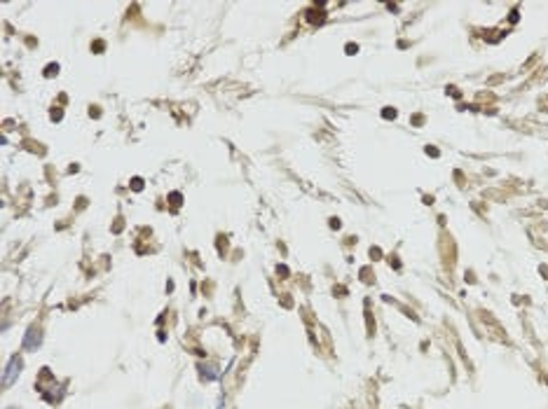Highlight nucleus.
Listing matches in <instances>:
<instances>
[{"instance_id":"obj_3","label":"nucleus","mask_w":548,"mask_h":409,"mask_svg":"<svg viewBox=\"0 0 548 409\" xmlns=\"http://www.w3.org/2000/svg\"><path fill=\"white\" fill-rule=\"evenodd\" d=\"M141 187H143V180H141V178H134V180H131V190H141Z\"/></svg>"},{"instance_id":"obj_2","label":"nucleus","mask_w":548,"mask_h":409,"mask_svg":"<svg viewBox=\"0 0 548 409\" xmlns=\"http://www.w3.org/2000/svg\"><path fill=\"white\" fill-rule=\"evenodd\" d=\"M40 344H42V334H40L35 327H31L28 334L24 337V348H26V351H38Z\"/></svg>"},{"instance_id":"obj_1","label":"nucleus","mask_w":548,"mask_h":409,"mask_svg":"<svg viewBox=\"0 0 548 409\" xmlns=\"http://www.w3.org/2000/svg\"><path fill=\"white\" fill-rule=\"evenodd\" d=\"M21 367H24V363H21V358H19V356H14V358L10 360V365H7L5 374H3V388H5V386H12V384H14V379L19 377Z\"/></svg>"}]
</instances>
